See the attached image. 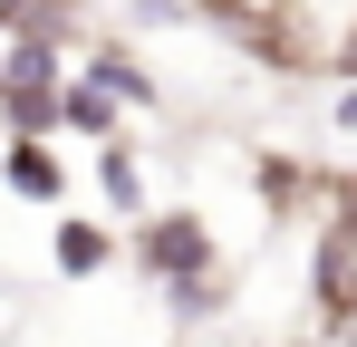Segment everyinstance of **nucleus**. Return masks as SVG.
<instances>
[{
	"label": "nucleus",
	"mask_w": 357,
	"mask_h": 347,
	"mask_svg": "<svg viewBox=\"0 0 357 347\" xmlns=\"http://www.w3.org/2000/svg\"><path fill=\"white\" fill-rule=\"evenodd\" d=\"M357 231L338 203H319V251H309V299H319V328L328 338H348V309H357Z\"/></svg>",
	"instance_id": "nucleus-1"
},
{
	"label": "nucleus",
	"mask_w": 357,
	"mask_h": 347,
	"mask_svg": "<svg viewBox=\"0 0 357 347\" xmlns=\"http://www.w3.org/2000/svg\"><path fill=\"white\" fill-rule=\"evenodd\" d=\"M135 270H145V280H193V270H213L203 213H135Z\"/></svg>",
	"instance_id": "nucleus-2"
},
{
	"label": "nucleus",
	"mask_w": 357,
	"mask_h": 347,
	"mask_svg": "<svg viewBox=\"0 0 357 347\" xmlns=\"http://www.w3.org/2000/svg\"><path fill=\"white\" fill-rule=\"evenodd\" d=\"M251 183H261L271 222H299L309 203H338V174H328V164H309V155H261V164H251Z\"/></svg>",
	"instance_id": "nucleus-3"
},
{
	"label": "nucleus",
	"mask_w": 357,
	"mask_h": 347,
	"mask_svg": "<svg viewBox=\"0 0 357 347\" xmlns=\"http://www.w3.org/2000/svg\"><path fill=\"white\" fill-rule=\"evenodd\" d=\"M0 183H10L20 203H59V193H68V164H59V145H49V135H10Z\"/></svg>",
	"instance_id": "nucleus-4"
},
{
	"label": "nucleus",
	"mask_w": 357,
	"mask_h": 347,
	"mask_svg": "<svg viewBox=\"0 0 357 347\" xmlns=\"http://www.w3.org/2000/svg\"><path fill=\"white\" fill-rule=\"evenodd\" d=\"M77 77H87L97 97H116V107H155V68H145L135 49H116V39H107V49H87V58H77Z\"/></svg>",
	"instance_id": "nucleus-5"
},
{
	"label": "nucleus",
	"mask_w": 357,
	"mask_h": 347,
	"mask_svg": "<svg viewBox=\"0 0 357 347\" xmlns=\"http://www.w3.org/2000/svg\"><path fill=\"white\" fill-rule=\"evenodd\" d=\"M49 261H59V280H97V270L116 261V231H97V222H59V231H49Z\"/></svg>",
	"instance_id": "nucleus-6"
},
{
	"label": "nucleus",
	"mask_w": 357,
	"mask_h": 347,
	"mask_svg": "<svg viewBox=\"0 0 357 347\" xmlns=\"http://www.w3.org/2000/svg\"><path fill=\"white\" fill-rule=\"evenodd\" d=\"M97 183H107V203H116L126 222L145 213V164H135V145H126V125H116V135H97Z\"/></svg>",
	"instance_id": "nucleus-7"
},
{
	"label": "nucleus",
	"mask_w": 357,
	"mask_h": 347,
	"mask_svg": "<svg viewBox=\"0 0 357 347\" xmlns=\"http://www.w3.org/2000/svg\"><path fill=\"white\" fill-rule=\"evenodd\" d=\"M49 125H68V135H116L126 107H116V97H97L87 77H59V107H49Z\"/></svg>",
	"instance_id": "nucleus-8"
},
{
	"label": "nucleus",
	"mask_w": 357,
	"mask_h": 347,
	"mask_svg": "<svg viewBox=\"0 0 357 347\" xmlns=\"http://www.w3.org/2000/svg\"><path fill=\"white\" fill-rule=\"evenodd\" d=\"M290 347H328V338H290Z\"/></svg>",
	"instance_id": "nucleus-9"
}]
</instances>
